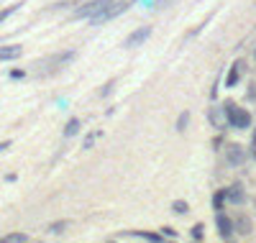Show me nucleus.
Segmentation results:
<instances>
[{"mask_svg":"<svg viewBox=\"0 0 256 243\" xmlns=\"http://www.w3.org/2000/svg\"><path fill=\"white\" fill-rule=\"evenodd\" d=\"M241 64H233V67H231V72H228V77H226V85L228 87H233V85H236L238 82V77H241Z\"/></svg>","mask_w":256,"mask_h":243,"instance_id":"nucleus-9","label":"nucleus"},{"mask_svg":"<svg viewBox=\"0 0 256 243\" xmlns=\"http://www.w3.org/2000/svg\"><path fill=\"white\" fill-rule=\"evenodd\" d=\"M67 225H70L67 220H59V223H51V225H49V233L59 236V233H64V230H67Z\"/></svg>","mask_w":256,"mask_h":243,"instance_id":"nucleus-11","label":"nucleus"},{"mask_svg":"<svg viewBox=\"0 0 256 243\" xmlns=\"http://www.w3.org/2000/svg\"><path fill=\"white\" fill-rule=\"evenodd\" d=\"M226 118H228L231 128H249V126H251V115H249L243 108L233 105V103L226 105Z\"/></svg>","mask_w":256,"mask_h":243,"instance_id":"nucleus-1","label":"nucleus"},{"mask_svg":"<svg viewBox=\"0 0 256 243\" xmlns=\"http://www.w3.org/2000/svg\"><path fill=\"white\" fill-rule=\"evenodd\" d=\"M77 131H80V120L72 118L70 123H67V128H64V136H67V138H72V136L77 133Z\"/></svg>","mask_w":256,"mask_h":243,"instance_id":"nucleus-10","label":"nucleus"},{"mask_svg":"<svg viewBox=\"0 0 256 243\" xmlns=\"http://www.w3.org/2000/svg\"><path fill=\"white\" fill-rule=\"evenodd\" d=\"M228 161L233 164V167L243 164V161H246V149L238 146V143H231V146H228Z\"/></svg>","mask_w":256,"mask_h":243,"instance_id":"nucleus-6","label":"nucleus"},{"mask_svg":"<svg viewBox=\"0 0 256 243\" xmlns=\"http://www.w3.org/2000/svg\"><path fill=\"white\" fill-rule=\"evenodd\" d=\"M151 36V28L149 26H141V28H136L133 34H128V39H126V46L128 49H133V46H141L143 41H146Z\"/></svg>","mask_w":256,"mask_h":243,"instance_id":"nucleus-4","label":"nucleus"},{"mask_svg":"<svg viewBox=\"0 0 256 243\" xmlns=\"http://www.w3.org/2000/svg\"><path fill=\"white\" fill-rule=\"evenodd\" d=\"M21 54H23V49H21V46H3V49H0V62H10V59H18Z\"/></svg>","mask_w":256,"mask_h":243,"instance_id":"nucleus-8","label":"nucleus"},{"mask_svg":"<svg viewBox=\"0 0 256 243\" xmlns=\"http://www.w3.org/2000/svg\"><path fill=\"white\" fill-rule=\"evenodd\" d=\"M238 230H241L243 236H249V233H251V225H249V220H246V218H241V220H238Z\"/></svg>","mask_w":256,"mask_h":243,"instance_id":"nucleus-15","label":"nucleus"},{"mask_svg":"<svg viewBox=\"0 0 256 243\" xmlns=\"http://www.w3.org/2000/svg\"><path fill=\"white\" fill-rule=\"evenodd\" d=\"M226 200L233 202V205H243V200H246V192H243L241 184H231L226 190Z\"/></svg>","mask_w":256,"mask_h":243,"instance_id":"nucleus-7","label":"nucleus"},{"mask_svg":"<svg viewBox=\"0 0 256 243\" xmlns=\"http://www.w3.org/2000/svg\"><path fill=\"white\" fill-rule=\"evenodd\" d=\"M254 143H256V131H254Z\"/></svg>","mask_w":256,"mask_h":243,"instance_id":"nucleus-18","label":"nucleus"},{"mask_svg":"<svg viewBox=\"0 0 256 243\" xmlns=\"http://www.w3.org/2000/svg\"><path fill=\"white\" fill-rule=\"evenodd\" d=\"M126 8H128V3H113L110 8H105L103 13H97L95 18H90V23H93V26H100V23H105V21H113L116 16L123 13Z\"/></svg>","mask_w":256,"mask_h":243,"instance_id":"nucleus-3","label":"nucleus"},{"mask_svg":"<svg viewBox=\"0 0 256 243\" xmlns=\"http://www.w3.org/2000/svg\"><path fill=\"white\" fill-rule=\"evenodd\" d=\"M203 230H205V228H203V225L197 223V225L192 228V238H195V241H203Z\"/></svg>","mask_w":256,"mask_h":243,"instance_id":"nucleus-16","label":"nucleus"},{"mask_svg":"<svg viewBox=\"0 0 256 243\" xmlns=\"http://www.w3.org/2000/svg\"><path fill=\"white\" fill-rule=\"evenodd\" d=\"M5 241H8V243H26L28 236H26V233H10V236H5Z\"/></svg>","mask_w":256,"mask_h":243,"instance_id":"nucleus-12","label":"nucleus"},{"mask_svg":"<svg viewBox=\"0 0 256 243\" xmlns=\"http://www.w3.org/2000/svg\"><path fill=\"white\" fill-rule=\"evenodd\" d=\"M116 0H90L87 5H82V8H77V18H95L97 13H103L105 8H110Z\"/></svg>","mask_w":256,"mask_h":243,"instance_id":"nucleus-2","label":"nucleus"},{"mask_svg":"<svg viewBox=\"0 0 256 243\" xmlns=\"http://www.w3.org/2000/svg\"><path fill=\"white\" fill-rule=\"evenodd\" d=\"M223 200H226V190H223V192H218V195L213 197V205H215V210H223Z\"/></svg>","mask_w":256,"mask_h":243,"instance_id":"nucleus-13","label":"nucleus"},{"mask_svg":"<svg viewBox=\"0 0 256 243\" xmlns=\"http://www.w3.org/2000/svg\"><path fill=\"white\" fill-rule=\"evenodd\" d=\"M172 207H174V213H177V215H185V213H187V202H185V200H177Z\"/></svg>","mask_w":256,"mask_h":243,"instance_id":"nucleus-14","label":"nucleus"},{"mask_svg":"<svg viewBox=\"0 0 256 243\" xmlns=\"http://www.w3.org/2000/svg\"><path fill=\"white\" fill-rule=\"evenodd\" d=\"M187 120H190V115H187V113H182V115H180V123H177V128H180V131H185Z\"/></svg>","mask_w":256,"mask_h":243,"instance_id":"nucleus-17","label":"nucleus"},{"mask_svg":"<svg viewBox=\"0 0 256 243\" xmlns=\"http://www.w3.org/2000/svg\"><path fill=\"white\" fill-rule=\"evenodd\" d=\"M215 223H218V230H220V238H226V241L233 236V230H236V225H233V220H231L228 215H223V213H218Z\"/></svg>","mask_w":256,"mask_h":243,"instance_id":"nucleus-5","label":"nucleus"}]
</instances>
